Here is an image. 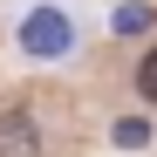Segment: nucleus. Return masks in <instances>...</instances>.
<instances>
[{
    "label": "nucleus",
    "mask_w": 157,
    "mask_h": 157,
    "mask_svg": "<svg viewBox=\"0 0 157 157\" xmlns=\"http://www.w3.org/2000/svg\"><path fill=\"white\" fill-rule=\"evenodd\" d=\"M48 150V123L28 102H0V157H41Z\"/></svg>",
    "instance_id": "f03ea898"
},
{
    "label": "nucleus",
    "mask_w": 157,
    "mask_h": 157,
    "mask_svg": "<svg viewBox=\"0 0 157 157\" xmlns=\"http://www.w3.org/2000/svg\"><path fill=\"white\" fill-rule=\"evenodd\" d=\"M116 34H144V28H157V7L150 0H116V21H109Z\"/></svg>",
    "instance_id": "39448f33"
},
{
    "label": "nucleus",
    "mask_w": 157,
    "mask_h": 157,
    "mask_svg": "<svg viewBox=\"0 0 157 157\" xmlns=\"http://www.w3.org/2000/svg\"><path fill=\"white\" fill-rule=\"evenodd\" d=\"M7 41L28 68H75L89 55V14L82 0H14Z\"/></svg>",
    "instance_id": "f257e3e1"
},
{
    "label": "nucleus",
    "mask_w": 157,
    "mask_h": 157,
    "mask_svg": "<svg viewBox=\"0 0 157 157\" xmlns=\"http://www.w3.org/2000/svg\"><path fill=\"white\" fill-rule=\"evenodd\" d=\"M109 144H116V150H150V144H157V116H150V109L116 116V123H109Z\"/></svg>",
    "instance_id": "20e7f679"
},
{
    "label": "nucleus",
    "mask_w": 157,
    "mask_h": 157,
    "mask_svg": "<svg viewBox=\"0 0 157 157\" xmlns=\"http://www.w3.org/2000/svg\"><path fill=\"white\" fill-rule=\"evenodd\" d=\"M130 102L137 109H157V41H144L130 55Z\"/></svg>",
    "instance_id": "7ed1b4c3"
}]
</instances>
